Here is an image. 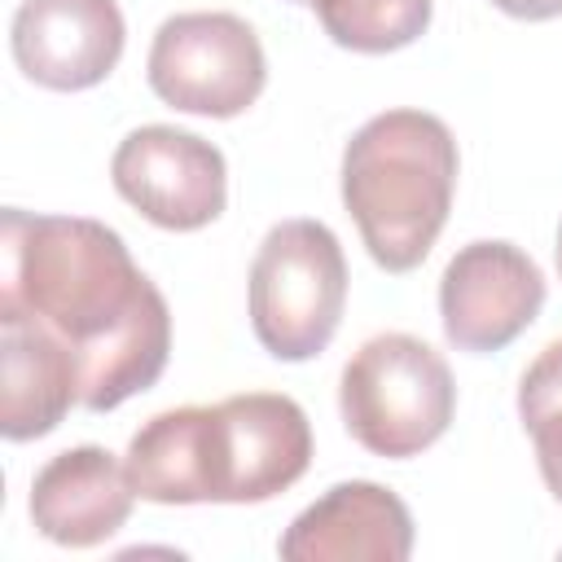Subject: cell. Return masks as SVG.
Returning a JSON list of instances; mask_svg holds the SVG:
<instances>
[{
	"instance_id": "2e32d148",
	"label": "cell",
	"mask_w": 562,
	"mask_h": 562,
	"mask_svg": "<svg viewBox=\"0 0 562 562\" xmlns=\"http://www.w3.org/2000/svg\"><path fill=\"white\" fill-rule=\"evenodd\" d=\"M558 272H562V228H558Z\"/></svg>"
},
{
	"instance_id": "7c38bea8",
	"label": "cell",
	"mask_w": 562,
	"mask_h": 562,
	"mask_svg": "<svg viewBox=\"0 0 562 562\" xmlns=\"http://www.w3.org/2000/svg\"><path fill=\"white\" fill-rule=\"evenodd\" d=\"M79 404L75 356L31 316L0 307V435L9 443L53 435Z\"/></svg>"
},
{
	"instance_id": "30bf717a",
	"label": "cell",
	"mask_w": 562,
	"mask_h": 562,
	"mask_svg": "<svg viewBox=\"0 0 562 562\" xmlns=\"http://www.w3.org/2000/svg\"><path fill=\"white\" fill-rule=\"evenodd\" d=\"M277 553L285 562H404L413 553V514L382 483H334L285 527Z\"/></svg>"
},
{
	"instance_id": "e0dca14e",
	"label": "cell",
	"mask_w": 562,
	"mask_h": 562,
	"mask_svg": "<svg viewBox=\"0 0 562 562\" xmlns=\"http://www.w3.org/2000/svg\"><path fill=\"white\" fill-rule=\"evenodd\" d=\"M290 4H307V9H312V4H316V0H290Z\"/></svg>"
},
{
	"instance_id": "5bb4252c",
	"label": "cell",
	"mask_w": 562,
	"mask_h": 562,
	"mask_svg": "<svg viewBox=\"0 0 562 562\" xmlns=\"http://www.w3.org/2000/svg\"><path fill=\"white\" fill-rule=\"evenodd\" d=\"M518 422L531 435L544 487L562 501V338H553L518 382Z\"/></svg>"
},
{
	"instance_id": "7a4b0ae2",
	"label": "cell",
	"mask_w": 562,
	"mask_h": 562,
	"mask_svg": "<svg viewBox=\"0 0 562 562\" xmlns=\"http://www.w3.org/2000/svg\"><path fill=\"white\" fill-rule=\"evenodd\" d=\"M127 479L154 505H259L312 465V422L299 400L246 391L149 417L127 443Z\"/></svg>"
},
{
	"instance_id": "9a60e30c",
	"label": "cell",
	"mask_w": 562,
	"mask_h": 562,
	"mask_svg": "<svg viewBox=\"0 0 562 562\" xmlns=\"http://www.w3.org/2000/svg\"><path fill=\"white\" fill-rule=\"evenodd\" d=\"M501 13L509 18H522V22H549V18H562V0H492Z\"/></svg>"
},
{
	"instance_id": "9c48e42d",
	"label": "cell",
	"mask_w": 562,
	"mask_h": 562,
	"mask_svg": "<svg viewBox=\"0 0 562 562\" xmlns=\"http://www.w3.org/2000/svg\"><path fill=\"white\" fill-rule=\"evenodd\" d=\"M127 44L114 0H22L9 26L18 70L48 92H83L110 79Z\"/></svg>"
},
{
	"instance_id": "5b68a950",
	"label": "cell",
	"mask_w": 562,
	"mask_h": 562,
	"mask_svg": "<svg viewBox=\"0 0 562 562\" xmlns=\"http://www.w3.org/2000/svg\"><path fill=\"white\" fill-rule=\"evenodd\" d=\"M250 329L272 360L299 364L329 347L347 307V259L321 220H281L250 263Z\"/></svg>"
},
{
	"instance_id": "3957f363",
	"label": "cell",
	"mask_w": 562,
	"mask_h": 562,
	"mask_svg": "<svg viewBox=\"0 0 562 562\" xmlns=\"http://www.w3.org/2000/svg\"><path fill=\"white\" fill-rule=\"evenodd\" d=\"M457 140L439 114H373L342 149V206L369 259L413 272L439 241L457 193Z\"/></svg>"
},
{
	"instance_id": "8992f818",
	"label": "cell",
	"mask_w": 562,
	"mask_h": 562,
	"mask_svg": "<svg viewBox=\"0 0 562 562\" xmlns=\"http://www.w3.org/2000/svg\"><path fill=\"white\" fill-rule=\"evenodd\" d=\"M145 79L158 101L202 119H237L268 83V57L255 26L237 13H176L154 31Z\"/></svg>"
},
{
	"instance_id": "4fadbf2b",
	"label": "cell",
	"mask_w": 562,
	"mask_h": 562,
	"mask_svg": "<svg viewBox=\"0 0 562 562\" xmlns=\"http://www.w3.org/2000/svg\"><path fill=\"white\" fill-rule=\"evenodd\" d=\"M325 35L351 53H395L426 35L435 0H316Z\"/></svg>"
},
{
	"instance_id": "52a82bcc",
	"label": "cell",
	"mask_w": 562,
	"mask_h": 562,
	"mask_svg": "<svg viewBox=\"0 0 562 562\" xmlns=\"http://www.w3.org/2000/svg\"><path fill=\"white\" fill-rule=\"evenodd\" d=\"M110 180L127 206L167 233H198L215 224L228 202L224 154L171 123L127 132L110 158Z\"/></svg>"
},
{
	"instance_id": "8fae6325",
	"label": "cell",
	"mask_w": 562,
	"mask_h": 562,
	"mask_svg": "<svg viewBox=\"0 0 562 562\" xmlns=\"http://www.w3.org/2000/svg\"><path fill=\"white\" fill-rule=\"evenodd\" d=\"M132 501L136 487L127 465L101 443L66 448L48 457L31 479V522L61 549L105 544L127 522Z\"/></svg>"
},
{
	"instance_id": "277c9868",
	"label": "cell",
	"mask_w": 562,
	"mask_h": 562,
	"mask_svg": "<svg viewBox=\"0 0 562 562\" xmlns=\"http://www.w3.org/2000/svg\"><path fill=\"white\" fill-rule=\"evenodd\" d=\"M338 413L364 452L408 461L452 426L457 382L430 342L413 334H378L342 364Z\"/></svg>"
},
{
	"instance_id": "ba28073f",
	"label": "cell",
	"mask_w": 562,
	"mask_h": 562,
	"mask_svg": "<svg viewBox=\"0 0 562 562\" xmlns=\"http://www.w3.org/2000/svg\"><path fill=\"white\" fill-rule=\"evenodd\" d=\"M544 307V272L514 241H470L439 277V321L457 351L509 347Z\"/></svg>"
},
{
	"instance_id": "6da1fadb",
	"label": "cell",
	"mask_w": 562,
	"mask_h": 562,
	"mask_svg": "<svg viewBox=\"0 0 562 562\" xmlns=\"http://www.w3.org/2000/svg\"><path fill=\"white\" fill-rule=\"evenodd\" d=\"M0 307L40 321L79 364V404L110 413L171 356V307L127 241L88 215H0Z\"/></svg>"
}]
</instances>
